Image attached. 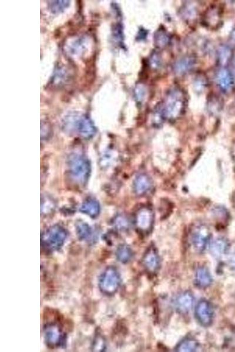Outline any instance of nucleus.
<instances>
[{"instance_id": "nucleus-25", "label": "nucleus", "mask_w": 235, "mask_h": 352, "mask_svg": "<svg viewBox=\"0 0 235 352\" xmlns=\"http://www.w3.org/2000/svg\"><path fill=\"white\" fill-rule=\"evenodd\" d=\"M85 39L82 38H78L74 40V41L72 43V45H70L69 51L70 52V55H79L81 54L84 50L83 48H85Z\"/></svg>"}, {"instance_id": "nucleus-4", "label": "nucleus", "mask_w": 235, "mask_h": 352, "mask_svg": "<svg viewBox=\"0 0 235 352\" xmlns=\"http://www.w3.org/2000/svg\"><path fill=\"white\" fill-rule=\"evenodd\" d=\"M44 332L45 342L48 348L57 349L65 346L66 334L59 322H47Z\"/></svg>"}, {"instance_id": "nucleus-32", "label": "nucleus", "mask_w": 235, "mask_h": 352, "mask_svg": "<svg viewBox=\"0 0 235 352\" xmlns=\"http://www.w3.org/2000/svg\"><path fill=\"white\" fill-rule=\"evenodd\" d=\"M146 31V30H144L143 28H142L141 30H140L139 33H138L137 35L138 40H143L146 38V36H145V35H147Z\"/></svg>"}, {"instance_id": "nucleus-10", "label": "nucleus", "mask_w": 235, "mask_h": 352, "mask_svg": "<svg viewBox=\"0 0 235 352\" xmlns=\"http://www.w3.org/2000/svg\"><path fill=\"white\" fill-rule=\"evenodd\" d=\"M142 263L145 270L151 275L156 274L159 271L160 266V257L157 248L153 245H151L145 252Z\"/></svg>"}, {"instance_id": "nucleus-15", "label": "nucleus", "mask_w": 235, "mask_h": 352, "mask_svg": "<svg viewBox=\"0 0 235 352\" xmlns=\"http://www.w3.org/2000/svg\"><path fill=\"white\" fill-rule=\"evenodd\" d=\"M230 249V244L227 239L218 238L212 242L210 245L211 253L215 257L220 258L227 254Z\"/></svg>"}, {"instance_id": "nucleus-8", "label": "nucleus", "mask_w": 235, "mask_h": 352, "mask_svg": "<svg viewBox=\"0 0 235 352\" xmlns=\"http://www.w3.org/2000/svg\"><path fill=\"white\" fill-rule=\"evenodd\" d=\"M72 124L78 133L85 138H92L96 133V128L88 116L73 115L69 118Z\"/></svg>"}, {"instance_id": "nucleus-24", "label": "nucleus", "mask_w": 235, "mask_h": 352, "mask_svg": "<svg viewBox=\"0 0 235 352\" xmlns=\"http://www.w3.org/2000/svg\"><path fill=\"white\" fill-rule=\"evenodd\" d=\"M77 235L80 240L89 241L92 237V231L91 227L85 223H81L77 227Z\"/></svg>"}, {"instance_id": "nucleus-7", "label": "nucleus", "mask_w": 235, "mask_h": 352, "mask_svg": "<svg viewBox=\"0 0 235 352\" xmlns=\"http://www.w3.org/2000/svg\"><path fill=\"white\" fill-rule=\"evenodd\" d=\"M135 223L140 233L146 235L149 234L153 230L154 224V214L152 210L147 207L140 209L135 215Z\"/></svg>"}, {"instance_id": "nucleus-14", "label": "nucleus", "mask_w": 235, "mask_h": 352, "mask_svg": "<svg viewBox=\"0 0 235 352\" xmlns=\"http://www.w3.org/2000/svg\"><path fill=\"white\" fill-rule=\"evenodd\" d=\"M212 277L209 271L205 267H199L196 271L195 277V283L199 288L205 289L211 286Z\"/></svg>"}, {"instance_id": "nucleus-23", "label": "nucleus", "mask_w": 235, "mask_h": 352, "mask_svg": "<svg viewBox=\"0 0 235 352\" xmlns=\"http://www.w3.org/2000/svg\"><path fill=\"white\" fill-rule=\"evenodd\" d=\"M219 63L222 66H226L233 58V52L230 47L223 46L218 51Z\"/></svg>"}, {"instance_id": "nucleus-16", "label": "nucleus", "mask_w": 235, "mask_h": 352, "mask_svg": "<svg viewBox=\"0 0 235 352\" xmlns=\"http://www.w3.org/2000/svg\"><path fill=\"white\" fill-rule=\"evenodd\" d=\"M79 211L92 218H95L100 212V206L95 200H88L83 203Z\"/></svg>"}, {"instance_id": "nucleus-20", "label": "nucleus", "mask_w": 235, "mask_h": 352, "mask_svg": "<svg viewBox=\"0 0 235 352\" xmlns=\"http://www.w3.org/2000/svg\"><path fill=\"white\" fill-rule=\"evenodd\" d=\"M116 257L121 263L126 264L131 260L133 257V251L127 245H121L116 251Z\"/></svg>"}, {"instance_id": "nucleus-31", "label": "nucleus", "mask_w": 235, "mask_h": 352, "mask_svg": "<svg viewBox=\"0 0 235 352\" xmlns=\"http://www.w3.org/2000/svg\"><path fill=\"white\" fill-rule=\"evenodd\" d=\"M229 264H230L231 269L235 271V251L232 255Z\"/></svg>"}, {"instance_id": "nucleus-13", "label": "nucleus", "mask_w": 235, "mask_h": 352, "mask_svg": "<svg viewBox=\"0 0 235 352\" xmlns=\"http://www.w3.org/2000/svg\"><path fill=\"white\" fill-rule=\"evenodd\" d=\"M218 85L225 92L230 91L234 85V77L231 71L227 69H221L217 75Z\"/></svg>"}, {"instance_id": "nucleus-11", "label": "nucleus", "mask_w": 235, "mask_h": 352, "mask_svg": "<svg viewBox=\"0 0 235 352\" xmlns=\"http://www.w3.org/2000/svg\"><path fill=\"white\" fill-rule=\"evenodd\" d=\"M153 187L152 179L146 173H141L135 177L133 183L134 191L138 196H144L150 192Z\"/></svg>"}, {"instance_id": "nucleus-22", "label": "nucleus", "mask_w": 235, "mask_h": 352, "mask_svg": "<svg viewBox=\"0 0 235 352\" xmlns=\"http://www.w3.org/2000/svg\"><path fill=\"white\" fill-rule=\"evenodd\" d=\"M220 14L219 9L215 6L209 9L205 15L204 21L209 27H215L220 21Z\"/></svg>"}, {"instance_id": "nucleus-6", "label": "nucleus", "mask_w": 235, "mask_h": 352, "mask_svg": "<svg viewBox=\"0 0 235 352\" xmlns=\"http://www.w3.org/2000/svg\"><path fill=\"white\" fill-rule=\"evenodd\" d=\"M211 232L208 226L200 224L193 229L191 233V243L196 251H204L210 243Z\"/></svg>"}, {"instance_id": "nucleus-30", "label": "nucleus", "mask_w": 235, "mask_h": 352, "mask_svg": "<svg viewBox=\"0 0 235 352\" xmlns=\"http://www.w3.org/2000/svg\"><path fill=\"white\" fill-rule=\"evenodd\" d=\"M117 225L121 230H126L130 226V222L126 218L120 217L117 219Z\"/></svg>"}, {"instance_id": "nucleus-33", "label": "nucleus", "mask_w": 235, "mask_h": 352, "mask_svg": "<svg viewBox=\"0 0 235 352\" xmlns=\"http://www.w3.org/2000/svg\"><path fill=\"white\" fill-rule=\"evenodd\" d=\"M230 40L232 43L235 44V28L231 32Z\"/></svg>"}, {"instance_id": "nucleus-27", "label": "nucleus", "mask_w": 235, "mask_h": 352, "mask_svg": "<svg viewBox=\"0 0 235 352\" xmlns=\"http://www.w3.org/2000/svg\"><path fill=\"white\" fill-rule=\"evenodd\" d=\"M150 64L151 67L153 68L154 70L159 69L160 67L161 66L162 58L158 51H154L153 53L151 54Z\"/></svg>"}, {"instance_id": "nucleus-21", "label": "nucleus", "mask_w": 235, "mask_h": 352, "mask_svg": "<svg viewBox=\"0 0 235 352\" xmlns=\"http://www.w3.org/2000/svg\"><path fill=\"white\" fill-rule=\"evenodd\" d=\"M155 43L157 48H163L168 45L170 40V35L165 28H160L155 34Z\"/></svg>"}, {"instance_id": "nucleus-2", "label": "nucleus", "mask_w": 235, "mask_h": 352, "mask_svg": "<svg viewBox=\"0 0 235 352\" xmlns=\"http://www.w3.org/2000/svg\"><path fill=\"white\" fill-rule=\"evenodd\" d=\"M68 166L71 176L76 182L83 185L87 182L91 172V166L86 157L78 154L71 155L68 160Z\"/></svg>"}, {"instance_id": "nucleus-17", "label": "nucleus", "mask_w": 235, "mask_h": 352, "mask_svg": "<svg viewBox=\"0 0 235 352\" xmlns=\"http://www.w3.org/2000/svg\"><path fill=\"white\" fill-rule=\"evenodd\" d=\"M166 115L163 102H159L155 107L152 114V124L154 127L160 128L166 121Z\"/></svg>"}, {"instance_id": "nucleus-18", "label": "nucleus", "mask_w": 235, "mask_h": 352, "mask_svg": "<svg viewBox=\"0 0 235 352\" xmlns=\"http://www.w3.org/2000/svg\"><path fill=\"white\" fill-rule=\"evenodd\" d=\"M195 64V59L192 56H186L182 58L175 64V71L176 73L182 74L186 73L192 69Z\"/></svg>"}, {"instance_id": "nucleus-3", "label": "nucleus", "mask_w": 235, "mask_h": 352, "mask_svg": "<svg viewBox=\"0 0 235 352\" xmlns=\"http://www.w3.org/2000/svg\"><path fill=\"white\" fill-rule=\"evenodd\" d=\"M67 238V231L59 225L48 228L41 237V247L46 253L59 250L63 246Z\"/></svg>"}, {"instance_id": "nucleus-34", "label": "nucleus", "mask_w": 235, "mask_h": 352, "mask_svg": "<svg viewBox=\"0 0 235 352\" xmlns=\"http://www.w3.org/2000/svg\"><path fill=\"white\" fill-rule=\"evenodd\" d=\"M234 72L235 73V59L234 60Z\"/></svg>"}, {"instance_id": "nucleus-12", "label": "nucleus", "mask_w": 235, "mask_h": 352, "mask_svg": "<svg viewBox=\"0 0 235 352\" xmlns=\"http://www.w3.org/2000/svg\"><path fill=\"white\" fill-rule=\"evenodd\" d=\"M194 298L192 293L185 292L180 294L175 301L177 312L181 314H186L191 311L194 305Z\"/></svg>"}, {"instance_id": "nucleus-1", "label": "nucleus", "mask_w": 235, "mask_h": 352, "mask_svg": "<svg viewBox=\"0 0 235 352\" xmlns=\"http://www.w3.org/2000/svg\"><path fill=\"white\" fill-rule=\"evenodd\" d=\"M166 118L170 121H175L183 114L187 103L184 91L175 87L167 93L165 102H163Z\"/></svg>"}, {"instance_id": "nucleus-5", "label": "nucleus", "mask_w": 235, "mask_h": 352, "mask_svg": "<svg viewBox=\"0 0 235 352\" xmlns=\"http://www.w3.org/2000/svg\"><path fill=\"white\" fill-rule=\"evenodd\" d=\"M121 282V277L118 270L113 267H109L99 277V289L104 294L112 295L117 291Z\"/></svg>"}, {"instance_id": "nucleus-9", "label": "nucleus", "mask_w": 235, "mask_h": 352, "mask_svg": "<svg viewBox=\"0 0 235 352\" xmlns=\"http://www.w3.org/2000/svg\"><path fill=\"white\" fill-rule=\"evenodd\" d=\"M214 311L211 303L207 300H201L195 308V317L203 327L211 325L214 320Z\"/></svg>"}, {"instance_id": "nucleus-26", "label": "nucleus", "mask_w": 235, "mask_h": 352, "mask_svg": "<svg viewBox=\"0 0 235 352\" xmlns=\"http://www.w3.org/2000/svg\"><path fill=\"white\" fill-rule=\"evenodd\" d=\"M50 2L49 8L54 14H58L63 12L69 7L70 4V1H51Z\"/></svg>"}, {"instance_id": "nucleus-19", "label": "nucleus", "mask_w": 235, "mask_h": 352, "mask_svg": "<svg viewBox=\"0 0 235 352\" xmlns=\"http://www.w3.org/2000/svg\"><path fill=\"white\" fill-rule=\"evenodd\" d=\"M199 344L194 339L188 338L179 342L177 345L175 351L181 352H195L198 350Z\"/></svg>"}, {"instance_id": "nucleus-28", "label": "nucleus", "mask_w": 235, "mask_h": 352, "mask_svg": "<svg viewBox=\"0 0 235 352\" xmlns=\"http://www.w3.org/2000/svg\"><path fill=\"white\" fill-rule=\"evenodd\" d=\"M113 36L119 44L121 45L123 44V30H122L121 24H117L115 26L113 30Z\"/></svg>"}, {"instance_id": "nucleus-29", "label": "nucleus", "mask_w": 235, "mask_h": 352, "mask_svg": "<svg viewBox=\"0 0 235 352\" xmlns=\"http://www.w3.org/2000/svg\"><path fill=\"white\" fill-rule=\"evenodd\" d=\"M146 95V89L143 85H138L135 90V97L138 101H143Z\"/></svg>"}]
</instances>
